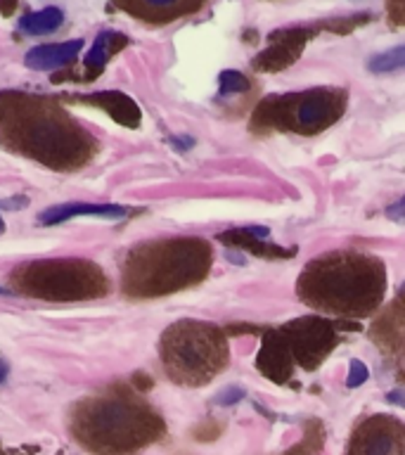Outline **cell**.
Wrapping results in <instances>:
<instances>
[{"mask_svg":"<svg viewBox=\"0 0 405 455\" xmlns=\"http://www.w3.org/2000/svg\"><path fill=\"white\" fill-rule=\"evenodd\" d=\"M346 455H405V425L391 415H372L358 422Z\"/></svg>","mask_w":405,"mask_h":455,"instance_id":"cell-9","label":"cell"},{"mask_svg":"<svg viewBox=\"0 0 405 455\" xmlns=\"http://www.w3.org/2000/svg\"><path fill=\"white\" fill-rule=\"evenodd\" d=\"M368 377H369L368 368H365L361 361H353V363H351V370H348L346 384H348V387H361V384L365 382Z\"/></svg>","mask_w":405,"mask_h":455,"instance_id":"cell-20","label":"cell"},{"mask_svg":"<svg viewBox=\"0 0 405 455\" xmlns=\"http://www.w3.org/2000/svg\"><path fill=\"white\" fill-rule=\"evenodd\" d=\"M389 17L393 24L405 27V0H389Z\"/></svg>","mask_w":405,"mask_h":455,"instance_id":"cell-21","label":"cell"},{"mask_svg":"<svg viewBox=\"0 0 405 455\" xmlns=\"http://www.w3.org/2000/svg\"><path fill=\"white\" fill-rule=\"evenodd\" d=\"M71 102H81V105H92L105 109L116 124L126 128H138L140 126V107L135 105L133 100L123 95L119 91H107V92H95V95H78V98H67Z\"/></svg>","mask_w":405,"mask_h":455,"instance_id":"cell-12","label":"cell"},{"mask_svg":"<svg viewBox=\"0 0 405 455\" xmlns=\"http://www.w3.org/2000/svg\"><path fill=\"white\" fill-rule=\"evenodd\" d=\"M386 266L361 249H337L306 263L297 294L306 306L327 315L368 318L386 297Z\"/></svg>","mask_w":405,"mask_h":455,"instance_id":"cell-2","label":"cell"},{"mask_svg":"<svg viewBox=\"0 0 405 455\" xmlns=\"http://www.w3.org/2000/svg\"><path fill=\"white\" fill-rule=\"evenodd\" d=\"M263 237H268V230L261 226L256 228H240V230H230V233L218 235L220 242H230L233 247H242L247 251H254L258 256L273 259V256H294L297 249H280L275 244H263Z\"/></svg>","mask_w":405,"mask_h":455,"instance_id":"cell-15","label":"cell"},{"mask_svg":"<svg viewBox=\"0 0 405 455\" xmlns=\"http://www.w3.org/2000/svg\"><path fill=\"white\" fill-rule=\"evenodd\" d=\"M230 396H242V389H230ZM234 398H226V394H220L218 403H233Z\"/></svg>","mask_w":405,"mask_h":455,"instance_id":"cell-24","label":"cell"},{"mask_svg":"<svg viewBox=\"0 0 405 455\" xmlns=\"http://www.w3.org/2000/svg\"><path fill=\"white\" fill-rule=\"evenodd\" d=\"M163 372L183 387H204L227 368L230 344L226 332L202 320H178L159 341Z\"/></svg>","mask_w":405,"mask_h":455,"instance_id":"cell-5","label":"cell"},{"mask_svg":"<svg viewBox=\"0 0 405 455\" xmlns=\"http://www.w3.org/2000/svg\"><path fill=\"white\" fill-rule=\"evenodd\" d=\"M5 377H7V363L0 358V382H3Z\"/></svg>","mask_w":405,"mask_h":455,"instance_id":"cell-25","label":"cell"},{"mask_svg":"<svg viewBox=\"0 0 405 455\" xmlns=\"http://www.w3.org/2000/svg\"><path fill=\"white\" fill-rule=\"evenodd\" d=\"M74 439L95 455H133L162 439L163 419L133 387L116 384L71 408Z\"/></svg>","mask_w":405,"mask_h":455,"instance_id":"cell-3","label":"cell"},{"mask_svg":"<svg viewBox=\"0 0 405 455\" xmlns=\"http://www.w3.org/2000/svg\"><path fill=\"white\" fill-rule=\"evenodd\" d=\"M17 5H20V0H0V14L3 17H12Z\"/></svg>","mask_w":405,"mask_h":455,"instance_id":"cell-23","label":"cell"},{"mask_svg":"<svg viewBox=\"0 0 405 455\" xmlns=\"http://www.w3.org/2000/svg\"><path fill=\"white\" fill-rule=\"evenodd\" d=\"M83 48V41L69 43H50V45H38V48L27 52V67L34 71H55L71 64Z\"/></svg>","mask_w":405,"mask_h":455,"instance_id":"cell-13","label":"cell"},{"mask_svg":"<svg viewBox=\"0 0 405 455\" xmlns=\"http://www.w3.org/2000/svg\"><path fill=\"white\" fill-rule=\"evenodd\" d=\"M337 344L339 334L334 323L318 315H306L284 323L263 337L256 368L275 382H287L294 365H301L304 370L320 368Z\"/></svg>","mask_w":405,"mask_h":455,"instance_id":"cell-6","label":"cell"},{"mask_svg":"<svg viewBox=\"0 0 405 455\" xmlns=\"http://www.w3.org/2000/svg\"><path fill=\"white\" fill-rule=\"evenodd\" d=\"M10 284L27 297L45 301H85L105 297L109 291V280L102 268L83 259L24 263L10 273Z\"/></svg>","mask_w":405,"mask_h":455,"instance_id":"cell-8","label":"cell"},{"mask_svg":"<svg viewBox=\"0 0 405 455\" xmlns=\"http://www.w3.org/2000/svg\"><path fill=\"white\" fill-rule=\"evenodd\" d=\"M128 209L119 204H62L52 206L41 216V223L52 226V223H64V220L76 219V216H102V219H121L126 216Z\"/></svg>","mask_w":405,"mask_h":455,"instance_id":"cell-16","label":"cell"},{"mask_svg":"<svg viewBox=\"0 0 405 455\" xmlns=\"http://www.w3.org/2000/svg\"><path fill=\"white\" fill-rule=\"evenodd\" d=\"M0 142L14 155L45 164L55 171H74L91 162L95 140L57 105L55 100L3 92Z\"/></svg>","mask_w":405,"mask_h":455,"instance_id":"cell-1","label":"cell"},{"mask_svg":"<svg viewBox=\"0 0 405 455\" xmlns=\"http://www.w3.org/2000/svg\"><path fill=\"white\" fill-rule=\"evenodd\" d=\"M348 92L334 85H318L311 91L268 95L258 102L251 128L282 131L297 135H318L344 116Z\"/></svg>","mask_w":405,"mask_h":455,"instance_id":"cell-7","label":"cell"},{"mask_svg":"<svg viewBox=\"0 0 405 455\" xmlns=\"http://www.w3.org/2000/svg\"><path fill=\"white\" fill-rule=\"evenodd\" d=\"M128 45V38L123 34H116V31H102V34L95 38L92 43V48L88 50V55H85L83 62V74L85 81H91V78H98L102 71H105L107 62L112 60L116 52Z\"/></svg>","mask_w":405,"mask_h":455,"instance_id":"cell-14","label":"cell"},{"mask_svg":"<svg viewBox=\"0 0 405 455\" xmlns=\"http://www.w3.org/2000/svg\"><path fill=\"white\" fill-rule=\"evenodd\" d=\"M114 3L138 20L166 24L180 20L185 14L197 12L204 7L206 0H114Z\"/></svg>","mask_w":405,"mask_h":455,"instance_id":"cell-11","label":"cell"},{"mask_svg":"<svg viewBox=\"0 0 405 455\" xmlns=\"http://www.w3.org/2000/svg\"><path fill=\"white\" fill-rule=\"evenodd\" d=\"M62 24V10H60V7H45V10H38V12H31L27 14V17H21L20 28L28 36H48L55 34Z\"/></svg>","mask_w":405,"mask_h":455,"instance_id":"cell-17","label":"cell"},{"mask_svg":"<svg viewBox=\"0 0 405 455\" xmlns=\"http://www.w3.org/2000/svg\"><path fill=\"white\" fill-rule=\"evenodd\" d=\"M211 244L202 237H169L135 244L121 268L123 294L133 299L166 297L209 275Z\"/></svg>","mask_w":405,"mask_h":455,"instance_id":"cell-4","label":"cell"},{"mask_svg":"<svg viewBox=\"0 0 405 455\" xmlns=\"http://www.w3.org/2000/svg\"><path fill=\"white\" fill-rule=\"evenodd\" d=\"M3 230H5V223H3V219H0V233H3Z\"/></svg>","mask_w":405,"mask_h":455,"instance_id":"cell-26","label":"cell"},{"mask_svg":"<svg viewBox=\"0 0 405 455\" xmlns=\"http://www.w3.org/2000/svg\"><path fill=\"white\" fill-rule=\"evenodd\" d=\"M386 219L393 223H405V197H401L386 209Z\"/></svg>","mask_w":405,"mask_h":455,"instance_id":"cell-22","label":"cell"},{"mask_svg":"<svg viewBox=\"0 0 405 455\" xmlns=\"http://www.w3.org/2000/svg\"><path fill=\"white\" fill-rule=\"evenodd\" d=\"M368 67L372 74H389V71L405 69V45H398V48L386 50L382 55L372 57Z\"/></svg>","mask_w":405,"mask_h":455,"instance_id":"cell-18","label":"cell"},{"mask_svg":"<svg viewBox=\"0 0 405 455\" xmlns=\"http://www.w3.org/2000/svg\"><path fill=\"white\" fill-rule=\"evenodd\" d=\"M0 455H3V448H0Z\"/></svg>","mask_w":405,"mask_h":455,"instance_id":"cell-27","label":"cell"},{"mask_svg":"<svg viewBox=\"0 0 405 455\" xmlns=\"http://www.w3.org/2000/svg\"><path fill=\"white\" fill-rule=\"evenodd\" d=\"M218 95L220 98H230V95H242L251 88L249 78L240 71H223L218 78Z\"/></svg>","mask_w":405,"mask_h":455,"instance_id":"cell-19","label":"cell"},{"mask_svg":"<svg viewBox=\"0 0 405 455\" xmlns=\"http://www.w3.org/2000/svg\"><path fill=\"white\" fill-rule=\"evenodd\" d=\"M315 28L308 27H294V28H280L275 34H270V45L263 50L261 55L256 57L254 69L258 71H280L297 62L298 55L304 52L306 43L311 41Z\"/></svg>","mask_w":405,"mask_h":455,"instance_id":"cell-10","label":"cell"}]
</instances>
